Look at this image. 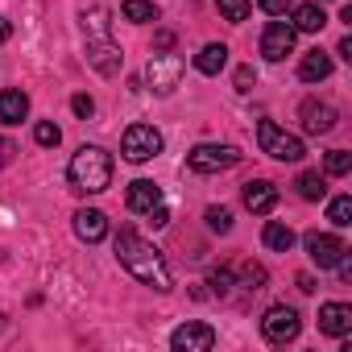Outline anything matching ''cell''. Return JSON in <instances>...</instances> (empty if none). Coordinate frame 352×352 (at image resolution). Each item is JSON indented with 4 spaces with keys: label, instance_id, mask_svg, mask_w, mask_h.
Listing matches in <instances>:
<instances>
[{
    "label": "cell",
    "instance_id": "7a4b0ae2",
    "mask_svg": "<svg viewBox=\"0 0 352 352\" xmlns=\"http://www.w3.org/2000/svg\"><path fill=\"white\" fill-rule=\"evenodd\" d=\"M67 179H71V187L79 195H100L112 183V157L100 145H79L71 166H67Z\"/></svg>",
    "mask_w": 352,
    "mask_h": 352
},
{
    "label": "cell",
    "instance_id": "d4e9b609",
    "mask_svg": "<svg viewBox=\"0 0 352 352\" xmlns=\"http://www.w3.org/2000/svg\"><path fill=\"white\" fill-rule=\"evenodd\" d=\"M327 220H331L336 228H348V224H352V199H348V195H336V199L327 204Z\"/></svg>",
    "mask_w": 352,
    "mask_h": 352
},
{
    "label": "cell",
    "instance_id": "83f0119b",
    "mask_svg": "<svg viewBox=\"0 0 352 352\" xmlns=\"http://www.w3.org/2000/svg\"><path fill=\"white\" fill-rule=\"evenodd\" d=\"M34 141L50 149V145H58V141H63V129H58L54 120H38V124H34Z\"/></svg>",
    "mask_w": 352,
    "mask_h": 352
},
{
    "label": "cell",
    "instance_id": "30bf717a",
    "mask_svg": "<svg viewBox=\"0 0 352 352\" xmlns=\"http://www.w3.org/2000/svg\"><path fill=\"white\" fill-rule=\"evenodd\" d=\"M290 50H294V25L290 21H270L265 34H261V54L270 63H282Z\"/></svg>",
    "mask_w": 352,
    "mask_h": 352
},
{
    "label": "cell",
    "instance_id": "52a82bcc",
    "mask_svg": "<svg viewBox=\"0 0 352 352\" xmlns=\"http://www.w3.org/2000/svg\"><path fill=\"white\" fill-rule=\"evenodd\" d=\"M298 331H302V319H298V311L286 307V302H278V307H270V311L261 315V336H265L270 344H290V340H298Z\"/></svg>",
    "mask_w": 352,
    "mask_h": 352
},
{
    "label": "cell",
    "instance_id": "e0dca14e",
    "mask_svg": "<svg viewBox=\"0 0 352 352\" xmlns=\"http://www.w3.org/2000/svg\"><path fill=\"white\" fill-rule=\"evenodd\" d=\"M30 116V96L21 87H5L0 91V120L5 124H21Z\"/></svg>",
    "mask_w": 352,
    "mask_h": 352
},
{
    "label": "cell",
    "instance_id": "5b68a950",
    "mask_svg": "<svg viewBox=\"0 0 352 352\" xmlns=\"http://www.w3.org/2000/svg\"><path fill=\"white\" fill-rule=\"evenodd\" d=\"M236 162H241V149L236 145H212V141H204V145H195L187 153V166L195 174H220V170H232Z\"/></svg>",
    "mask_w": 352,
    "mask_h": 352
},
{
    "label": "cell",
    "instance_id": "d590c367",
    "mask_svg": "<svg viewBox=\"0 0 352 352\" xmlns=\"http://www.w3.org/2000/svg\"><path fill=\"white\" fill-rule=\"evenodd\" d=\"M153 46H157V50H170V46H174V34H170V30H157Z\"/></svg>",
    "mask_w": 352,
    "mask_h": 352
},
{
    "label": "cell",
    "instance_id": "f35d334b",
    "mask_svg": "<svg viewBox=\"0 0 352 352\" xmlns=\"http://www.w3.org/2000/svg\"><path fill=\"white\" fill-rule=\"evenodd\" d=\"M298 290H302V294H311V290H315V282H311L307 274H298Z\"/></svg>",
    "mask_w": 352,
    "mask_h": 352
},
{
    "label": "cell",
    "instance_id": "836d02e7",
    "mask_svg": "<svg viewBox=\"0 0 352 352\" xmlns=\"http://www.w3.org/2000/svg\"><path fill=\"white\" fill-rule=\"evenodd\" d=\"M13 157H17V145H13L9 137H0V170H5V166H9Z\"/></svg>",
    "mask_w": 352,
    "mask_h": 352
},
{
    "label": "cell",
    "instance_id": "8d00e7d4",
    "mask_svg": "<svg viewBox=\"0 0 352 352\" xmlns=\"http://www.w3.org/2000/svg\"><path fill=\"white\" fill-rule=\"evenodd\" d=\"M9 34H13V25H9V17H0V46L9 42Z\"/></svg>",
    "mask_w": 352,
    "mask_h": 352
},
{
    "label": "cell",
    "instance_id": "3957f363",
    "mask_svg": "<svg viewBox=\"0 0 352 352\" xmlns=\"http://www.w3.org/2000/svg\"><path fill=\"white\" fill-rule=\"evenodd\" d=\"M83 30H87V58H91V67H96L100 75H116L120 63H124V54H120V46L108 38V9H104V5H91V9L83 13Z\"/></svg>",
    "mask_w": 352,
    "mask_h": 352
},
{
    "label": "cell",
    "instance_id": "9c48e42d",
    "mask_svg": "<svg viewBox=\"0 0 352 352\" xmlns=\"http://www.w3.org/2000/svg\"><path fill=\"white\" fill-rule=\"evenodd\" d=\"M302 245H307V257H311L319 270H336L340 257L348 253V245H344L340 236H331V232H307Z\"/></svg>",
    "mask_w": 352,
    "mask_h": 352
},
{
    "label": "cell",
    "instance_id": "484cf974",
    "mask_svg": "<svg viewBox=\"0 0 352 352\" xmlns=\"http://www.w3.org/2000/svg\"><path fill=\"white\" fill-rule=\"evenodd\" d=\"M249 9H253V0H220V17L232 25H241L249 17Z\"/></svg>",
    "mask_w": 352,
    "mask_h": 352
},
{
    "label": "cell",
    "instance_id": "9a60e30c",
    "mask_svg": "<svg viewBox=\"0 0 352 352\" xmlns=\"http://www.w3.org/2000/svg\"><path fill=\"white\" fill-rule=\"evenodd\" d=\"M124 204H129V212H137V216H149V212L162 204V191H157L149 179H137V183H129V195H124Z\"/></svg>",
    "mask_w": 352,
    "mask_h": 352
},
{
    "label": "cell",
    "instance_id": "603a6c76",
    "mask_svg": "<svg viewBox=\"0 0 352 352\" xmlns=\"http://www.w3.org/2000/svg\"><path fill=\"white\" fill-rule=\"evenodd\" d=\"M120 17L124 21H137V25H149V21H157V5H153V0H124Z\"/></svg>",
    "mask_w": 352,
    "mask_h": 352
},
{
    "label": "cell",
    "instance_id": "74e56055",
    "mask_svg": "<svg viewBox=\"0 0 352 352\" xmlns=\"http://www.w3.org/2000/svg\"><path fill=\"white\" fill-rule=\"evenodd\" d=\"M340 58H348V63H352V38H340Z\"/></svg>",
    "mask_w": 352,
    "mask_h": 352
},
{
    "label": "cell",
    "instance_id": "8fae6325",
    "mask_svg": "<svg viewBox=\"0 0 352 352\" xmlns=\"http://www.w3.org/2000/svg\"><path fill=\"white\" fill-rule=\"evenodd\" d=\"M170 344L179 352H208V348H216V331L208 323H183V327H174Z\"/></svg>",
    "mask_w": 352,
    "mask_h": 352
},
{
    "label": "cell",
    "instance_id": "ab89813d",
    "mask_svg": "<svg viewBox=\"0 0 352 352\" xmlns=\"http://www.w3.org/2000/svg\"><path fill=\"white\" fill-rule=\"evenodd\" d=\"M0 331H5V315H0Z\"/></svg>",
    "mask_w": 352,
    "mask_h": 352
},
{
    "label": "cell",
    "instance_id": "5bb4252c",
    "mask_svg": "<svg viewBox=\"0 0 352 352\" xmlns=\"http://www.w3.org/2000/svg\"><path fill=\"white\" fill-rule=\"evenodd\" d=\"M245 208H249L253 216H270V212L278 208V187H274V183H265V179L245 183Z\"/></svg>",
    "mask_w": 352,
    "mask_h": 352
},
{
    "label": "cell",
    "instance_id": "cb8c5ba5",
    "mask_svg": "<svg viewBox=\"0 0 352 352\" xmlns=\"http://www.w3.org/2000/svg\"><path fill=\"white\" fill-rule=\"evenodd\" d=\"M232 278H236V286H241V290H261V286H265V270H261V265H253V261L232 265Z\"/></svg>",
    "mask_w": 352,
    "mask_h": 352
},
{
    "label": "cell",
    "instance_id": "d6a6232c",
    "mask_svg": "<svg viewBox=\"0 0 352 352\" xmlns=\"http://www.w3.org/2000/svg\"><path fill=\"white\" fill-rule=\"evenodd\" d=\"M71 108H75V116H83V120H87V116L96 112V104H91V96H75V100H71Z\"/></svg>",
    "mask_w": 352,
    "mask_h": 352
},
{
    "label": "cell",
    "instance_id": "2e32d148",
    "mask_svg": "<svg viewBox=\"0 0 352 352\" xmlns=\"http://www.w3.org/2000/svg\"><path fill=\"white\" fill-rule=\"evenodd\" d=\"M75 236H79V241H87V245L104 241V236H108V216H104V212H96V208L75 212Z\"/></svg>",
    "mask_w": 352,
    "mask_h": 352
},
{
    "label": "cell",
    "instance_id": "ffe728a7",
    "mask_svg": "<svg viewBox=\"0 0 352 352\" xmlns=\"http://www.w3.org/2000/svg\"><path fill=\"white\" fill-rule=\"evenodd\" d=\"M294 191H298V199H307V204H319L323 195H327V179L319 170H302L298 179H294Z\"/></svg>",
    "mask_w": 352,
    "mask_h": 352
},
{
    "label": "cell",
    "instance_id": "d6986e66",
    "mask_svg": "<svg viewBox=\"0 0 352 352\" xmlns=\"http://www.w3.org/2000/svg\"><path fill=\"white\" fill-rule=\"evenodd\" d=\"M290 25H294V34H319V30L327 25V17H323V9H319V0H311V5H298L294 17H290Z\"/></svg>",
    "mask_w": 352,
    "mask_h": 352
},
{
    "label": "cell",
    "instance_id": "4fadbf2b",
    "mask_svg": "<svg viewBox=\"0 0 352 352\" xmlns=\"http://www.w3.org/2000/svg\"><path fill=\"white\" fill-rule=\"evenodd\" d=\"M319 331L344 340V336L352 331V307H348V302H323V307H319Z\"/></svg>",
    "mask_w": 352,
    "mask_h": 352
},
{
    "label": "cell",
    "instance_id": "6da1fadb",
    "mask_svg": "<svg viewBox=\"0 0 352 352\" xmlns=\"http://www.w3.org/2000/svg\"><path fill=\"white\" fill-rule=\"evenodd\" d=\"M116 261H120L141 286L170 290V265H166V257H162L145 236H137L133 228H120V232H116Z\"/></svg>",
    "mask_w": 352,
    "mask_h": 352
},
{
    "label": "cell",
    "instance_id": "44dd1931",
    "mask_svg": "<svg viewBox=\"0 0 352 352\" xmlns=\"http://www.w3.org/2000/svg\"><path fill=\"white\" fill-rule=\"evenodd\" d=\"M195 67H199L204 75H220V71L228 67V46H224V42H208V46L195 54Z\"/></svg>",
    "mask_w": 352,
    "mask_h": 352
},
{
    "label": "cell",
    "instance_id": "f1b7e54d",
    "mask_svg": "<svg viewBox=\"0 0 352 352\" xmlns=\"http://www.w3.org/2000/svg\"><path fill=\"white\" fill-rule=\"evenodd\" d=\"M323 166H327V174H336V179H340V174L352 170V153H348V149H331V153L323 157Z\"/></svg>",
    "mask_w": 352,
    "mask_h": 352
},
{
    "label": "cell",
    "instance_id": "1f68e13d",
    "mask_svg": "<svg viewBox=\"0 0 352 352\" xmlns=\"http://www.w3.org/2000/svg\"><path fill=\"white\" fill-rule=\"evenodd\" d=\"M253 83H257L253 67H241V71H236V91H253Z\"/></svg>",
    "mask_w": 352,
    "mask_h": 352
},
{
    "label": "cell",
    "instance_id": "ac0fdd59",
    "mask_svg": "<svg viewBox=\"0 0 352 352\" xmlns=\"http://www.w3.org/2000/svg\"><path fill=\"white\" fill-rule=\"evenodd\" d=\"M327 75H331V54H323V50H307L302 63H298V79H307V83H323Z\"/></svg>",
    "mask_w": 352,
    "mask_h": 352
},
{
    "label": "cell",
    "instance_id": "277c9868",
    "mask_svg": "<svg viewBox=\"0 0 352 352\" xmlns=\"http://www.w3.org/2000/svg\"><path fill=\"white\" fill-rule=\"evenodd\" d=\"M257 141H261V149L270 153V157H278V162H302V141L294 137V133H286L282 124H274V120H261L257 124Z\"/></svg>",
    "mask_w": 352,
    "mask_h": 352
},
{
    "label": "cell",
    "instance_id": "f546056e",
    "mask_svg": "<svg viewBox=\"0 0 352 352\" xmlns=\"http://www.w3.org/2000/svg\"><path fill=\"white\" fill-rule=\"evenodd\" d=\"M208 228L212 232H232V212L228 208H208Z\"/></svg>",
    "mask_w": 352,
    "mask_h": 352
},
{
    "label": "cell",
    "instance_id": "7c38bea8",
    "mask_svg": "<svg viewBox=\"0 0 352 352\" xmlns=\"http://www.w3.org/2000/svg\"><path fill=\"white\" fill-rule=\"evenodd\" d=\"M298 120H302V133H331L336 129V108L331 104H319V100H302V108H298Z\"/></svg>",
    "mask_w": 352,
    "mask_h": 352
},
{
    "label": "cell",
    "instance_id": "ba28073f",
    "mask_svg": "<svg viewBox=\"0 0 352 352\" xmlns=\"http://www.w3.org/2000/svg\"><path fill=\"white\" fill-rule=\"evenodd\" d=\"M179 75H183V58L179 54H153L149 58V67H145V83L157 91V96H166V91H174L179 87Z\"/></svg>",
    "mask_w": 352,
    "mask_h": 352
},
{
    "label": "cell",
    "instance_id": "8992f818",
    "mask_svg": "<svg viewBox=\"0 0 352 352\" xmlns=\"http://www.w3.org/2000/svg\"><path fill=\"white\" fill-rule=\"evenodd\" d=\"M120 153L141 166V162H149V157L162 153V133L153 124H129L124 137H120Z\"/></svg>",
    "mask_w": 352,
    "mask_h": 352
},
{
    "label": "cell",
    "instance_id": "7402d4cb",
    "mask_svg": "<svg viewBox=\"0 0 352 352\" xmlns=\"http://www.w3.org/2000/svg\"><path fill=\"white\" fill-rule=\"evenodd\" d=\"M261 241H265V249H274V253H290V249H294V228L282 224V220H270L265 232H261Z\"/></svg>",
    "mask_w": 352,
    "mask_h": 352
},
{
    "label": "cell",
    "instance_id": "4dcf8cb0",
    "mask_svg": "<svg viewBox=\"0 0 352 352\" xmlns=\"http://www.w3.org/2000/svg\"><path fill=\"white\" fill-rule=\"evenodd\" d=\"M257 5H261L270 17H282V13H290V9H294V0H257Z\"/></svg>",
    "mask_w": 352,
    "mask_h": 352
},
{
    "label": "cell",
    "instance_id": "4316f807",
    "mask_svg": "<svg viewBox=\"0 0 352 352\" xmlns=\"http://www.w3.org/2000/svg\"><path fill=\"white\" fill-rule=\"evenodd\" d=\"M208 286H212V294H232V286H236V278H232V265H220V270H212V278H208Z\"/></svg>",
    "mask_w": 352,
    "mask_h": 352
},
{
    "label": "cell",
    "instance_id": "e575fe53",
    "mask_svg": "<svg viewBox=\"0 0 352 352\" xmlns=\"http://www.w3.org/2000/svg\"><path fill=\"white\" fill-rule=\"evenodd\" d=\"M149 224H153V228H162V224H170V212H166V204H157V208L149 212Z\"/></svg>",
    "mask_w": 352,
    "mask_h": 352
}]
</instances>
